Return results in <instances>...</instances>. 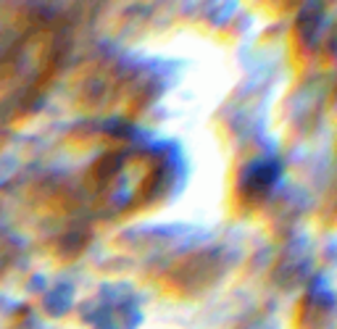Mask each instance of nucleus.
Returning <instances> with one entry per match:
<instances>
[{
	"label": "nucleus",
	"mask_w": 337,
	"mask_h": 329,
	"mask_svg": "<svg viewBox=\"0 0 337 329\" xmlns=\"http://www.w3.org/2000/svg\"><path fill=\"white\" fill-rule=\"evenodd\" d=\"M140 319L132 298L121 287H106L98 300L84 311V322L92 329H132Z\"/></svg>",
	"instance_id": "nucleus-1"
},
{
	"label": "nucleus",
	"mask_w": 337,
	"mask_h": 329,
	"mask_svg": "<svg viewBox=\"0 0 337 329\" xmlns=\"http://www.w3.org/2000/svg\"><path fill=\"white\" fill-rule=\"evenodd\" d=\"M279 174H282V166H279L277 158H258V161H253L250 166L242 171V179H240L242 195H248V198L269 195L271 190H274V185L279 182Z\"/></svg>",
	"instance_id": "nucleus-2"
},
{
	"label": "nucleus",
	"mask_w": 337,
	"mask_h": 329,
	"mask_svg": "<svg viewBox=\"0 0 337 329\" xmlns=\"http://www.w3.org/2000/svg\"><path fill=\"white\" fill-rule=\"evenodd\" d=\"M69 300H71V287L69 285H58L50 295H48V311L50 314H63L69 308Z\"/></svg>",
	"instance_id": "nucleus-3"
}]
</instances>
